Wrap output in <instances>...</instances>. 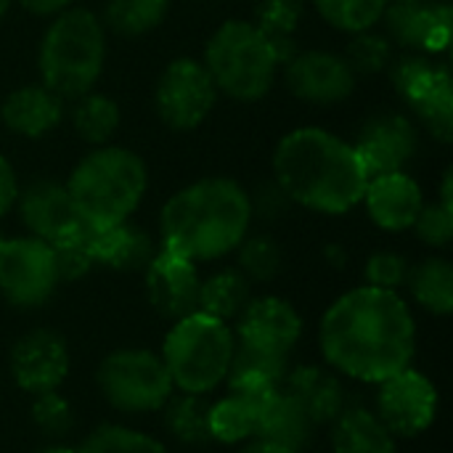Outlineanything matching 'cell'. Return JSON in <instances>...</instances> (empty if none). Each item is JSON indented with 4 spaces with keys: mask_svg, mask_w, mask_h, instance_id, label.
<instances>
[{
    "mask_svg": "<svg viewBox=\"0 0 453 453\" xmlns=\"http://www.w3.org/2000/svg\"><path fill=\"white\" fill-rule=\"evenodd\" d=\"M319 345L332 372L380 385L411 366L417 321L398 292L364 284L326 308L319 326Z\"/></svg>",
    "mask_w": 453,
    "mask_h": 453,
    "instance_id": "obj_1",
    "label": "cell"
},
{
    "mask_svg": "<svg viewBox=\"0 0 453 453\" xmlns=\"http://www.w3.org/2000/svg\"><path fill=\"white\" fill-rule=\"evenodd\" d=\"M273 183L292 204L345 215L361 204L369 175L353 143L324 127H297L273 151Z\"/></svg>",
    "mask_w": 453,
    "mask_h": 453,
    "instance_id": "obj_2",
    "label": "cell"
},
{
    "mask_svg": "<svg viewBox=\"0 0 453 453\" xmlns=\"http://www.w3.org/2000/svg\"><path fill=\"white\" fill-rule=\"evenodd\" d=\"M250 194L231 178H202L175 191L159 215V247L210 263L234 252L250 234Z\"/></svg>",
    "mask_w": 453,
    "mask_h": 453,
    "instance_id": "obj_3",
    "label": "cell"
},
{
    "mask_svg": "<svg viewBox=\"0 0 453 453\" xmlns=\"http://www.w3.org/2000/svg\"><path fill=\"white\" fill-rule=\"evenodd\" d=\"M77 215L93 228H111L138 210L149 175L143 159L122 146H98L85 154L64 183Z\"/></svg>",
    "mask_w": 453,
    "mask_h": 453,
    "instance_id": "obj_4",
    "label": "cell"
},
{
    "mask_svg": "<svg viewBox=\"0 0 453 453\" xmlns=\"http://www.w3.org/2000/svg\"><path fill=\"white\" fill-rule=\"evenodd\" d=\"M106 58V32L88 8H64L48 24L37 66L40 80L58 98H80L93 90Z\"/></svg>",
    "mask_w": 453,
    "mask_h": 453,
    "instance_id": "obj_5",
    "label": "cell"
},
{
    "mask_svg": "<svg viewBox=\"0 0 453 453\" xmlns=\"http://www.w3.org/2000/svg\"><path fill=\"white\" fill-rule=\"evenodd\" d=\"M234 326L194 311L173 321L162 342V364L178 393L210 395L218 390L234 361Z\"/></svg>",
    "mask_w": 453,
    "mask_h": 453,
    "instance_id": "obj_6",
    "label": "cell"
},
{
    "mask_svg": "<svg viewBox=\"0 0 453 453\" xmlns=\"http://www.w3.org/2000/svg\"><path fill=\"white\" fill-rule=\"evenodd\" d=\"M279 61L281 53L257 24L231 19L210 37L202 64L218 93L257 101L273 88Z\"/></svg>",
    "mask_w": 453,
    "mask_h": 453,
    "instance_id": "obj_7",
    "label": "cell"
},
{
    "mask_svg": "<svg viewBox=\"0 0 453 453\" xmlns=\"http://www.w3.org/2000/svg\"><path fill=\"white\" fill-rule=\"evenodd\" d=\"M101 398L119 414L162 411L175 393L159 353L146 348H122L109 353L96 372Z\"/></svg>",
    "mask_w": 453,
    "mask_h": 453,
    "instance_id": "obj_8",
    "label": "cell"
},
{
    "mask_svg": "<svg viewBox=\"0 0 453 453\" xmlns=\"http://www.w3.org/2000/svg\"><path fill=\"white\" fill-rule=\"evenodd\" d=\"M58 265L53 247L35 236H16L0 242V295L21 311L45 305L56 287Z\"/></svg>",
    "mask_w": 453,
    "mask_h": 453,
    "instance_id": "obj_9",
    "label": "cell"
},
{
    "mask_svg": "<svg viewBox=\"0 0 453 453\" xmlns=\"http://www.w3.org/2000/svg\"><path fill=\"white\" fill-rule=\"evenodd\" d=\"M218 101V88L212 85L207 69L196 58H175L165 66L157 82L154 104L159 119L173 130L199 127Z\"/></svg>",
    "mask_w": 453,
    "mask_h": 453,
    "instance_id": "obj_10",
    "label": "cell"
},
{
    "mask_svg": "<svg viewBox=\"0 0 453 453\" xmlns=\"http://www.w3.org/2000/svg\"><path fill=\"white\" fill-rule=\"evenodd\" d=\"M374 414L395 438H417L438 417V388L417 369H403L377 385Z\"/></svg>",
    "mask_w": 453,
    "mask_h": 453,
    "instance_id": "obj_11",
    "label": "cell"
},
{
    "mask_svg": "<svg viewBox=\"0 0 453 453\" xmlns=\"http://www.w3.org/2000/svg\"><path fill=\"white\" fill-rule=\"evenodd\" d=\"M393 82L398 93L414 106L419 119L441 141L453 135L451 72L446 64H433L422 56H406L393 66Z\"/></svg>",
    "mask_w": 453,
    "mask_h": 453,
    "instance_id": "obj_12",
    "label": "cell"
},
{
    "mask_svg": "<svg viewBox=\"0 0 453 453\" xmlns=\"http://www.w3.org/2000/svg\"><path fill=\"white\" fill-rule=\"evenodd\" d=\"M234 337L239 348L289 358L303 337V319L284 297H252L236 319Z\"/></svg>",
    "mask_w": 453,
    "mask_h": 453,
    "instance_id": "obj_13",
    "label": "cell"
},
{
    "mask_svg": "<svg viewBox=\"0 0 453 453\" xmlns=\"http://www.w3.org/2000/svg\"><path fill=\"white\" fill-rule=\"evenodd\" d=\"M11 374L19 390L29 395L58 390L69 374V348L50 329H32L11 348Z\"/></svg>",
    "mask_w": 453,
    "mask_h": 453,
    "instance_id": "obj_14",
    "label": "cell"
},
{
    "mask_svg": "<svg viewBox=\"0 0 453 453\" xmlns=\"http://www.w3.org/2000/svg\"><path fill=\"white\" fill-rule=\"evenodd\" d=\"M143 279H146V297L159 316L178 321L199 311L202 279L196 263H191L188 257L159 247L149 260V265L143 268Z\"/></svg>",
    "mask_w": 453,
    "mask_h": 453,
    "instance_id": "obj_15",
    "label": "cell"
},
{
    "mask_svg": "<svg viewBox=\"0 0 453 453\" xmlns=\"http://www.w3.org/2000/svg\"><path fill=\"white\" fill-rule=\"evenodd\" d=\"M388 35L419 53L449 50L453 29V13L449 3L441 0H390L385 13Z\"/></svg>",
    "mask_w": 453,
    "mask_h": 453,
    "instance_id": "obj_16",
    "label": "cell"
},
{
    "mask_svg": "<svg viewBox=\"0 0 453 453\" xmlns=\"http://www.w3.org/2000/svg\"><path fill=\"white\" fill-rule=\"evenodd\" d=\"M369 178L398 173L409 165L417 151L414 122L403 114H380L372 117L353 143Z\"/></svg>",
    "mask_w": 453,
    "mask_h": 453,
    "instance_id": "obj_17",
    "label": "cell"
},
{
    "mask_svg": "<svg viewBox=\"0 0 453 453\" xmlns=\"http://www.w3.org/2000/svg\"><path fill=\"white\" fill-rule=\"evenodd\" d=\"M16 207L29 236L42 239L48 244L61 242L85 223L77 215L66 186L56 180H32L29 186L19 188Z\"/></svg>",
    "mask_w": 453,
    "mask_h": 453,
    "instance_id": "obj_18",
    "label": "cell"
},
{
    "mask_svg": "<svg viewBox=\"0 0 453 453\" xmlns=\"http://www.w3.org/2000/svg\"><path fill=\"white\" fill-rule=\"evenodd\" d=\"M289 90L311 104H337L345 101L356 88V74L345 56L326 50L297 53L287 66Z\"/></svg>",
    "mask_w": 453,
    "mask_h": 453,
    "instance_id": "obj_19",
    "label": "cell"
},
{
    "mask_svg": "<svg viewBox=\"0 0 453 453\" xmlns=\"http://www.w3.org/2000/svg\"><path fill=\"white\" fill-rule=\"evenodd\" d=\"M361 202L366 204V212L374 220V226H380L382 231H393V234L409 231L419 210L425 207L419 183L403 170L369 178Z\"/></svg>",
    "mask_w": 453,
    "mask_h": 453,
    "instance_id": "obj_20",
    "label": "cell"
},
{
    "mask_svg": "<svg viewBox=\"0 0 453 453\" xmlns=\"http://www.w3.org/2000/svg\"><path fill=\"white\" fill-rule=\"evenodd\" d=\"M281 390L300 403V409L311 417V422L316 427L332 425L348 406V395H345L340 377L326 366L289 369Z\"/></svg>",
    "mask_w": 453,
    "mask_h": 453,
    "instance_id": "obj_21",
    "label": "cell"
},
{
    "mask_svg": "<svg viewBox=\"0 0 453 453\" xmlns=\"http://www.w3.org/2000/svg\"><path fill=\"white\" fill-rule=\"evenodd\" d=\"M64 117V98L40 85H21L0 106L3 125L21 138H40L50 133Z\"/></svg>",
    "mask_w": 453,
    "mask_h": 453,
    "instance_id": "obj_22",
    "label": "cell"
},
{
    "mask_svg": "<svg viewBox=\"0 0 453 453\" xmlns=\"http://www.w3.org/2000/svg\"><path fill=\"white\" fill-rule=\"evenodd\" d=\"M313 430H316V425L300 409V403L292 395H287L284 390H279L257 409V422H255L252 438L300 453L311 443Z\"/></svg>",
    "mask_w": 453,
    "mask_h": 453,
    "instance_id": "obj_23",
    "label": "cell"
},
{
    "mask_svg": "<svg viewBox=\"0 0 453 453\" xmlns=\"http://www.w3.org/2000/svg\"><path fill=\"white\" fill-rule=\"evenodd\" d=\"M93 228V226H90ZM154 239L130 220L111 228H93V257L96 265H106L114 271H143L154 257Z\"/></svg>",
    "mask_w": 453,
    "mask_h": 453,
    "instance_id": "obj_24",
    "label": "cell"
},
{
    "mask_svg": "<svg viewBox=\"0 0 453 453\" xmlns=\"http://www.w3.org/2000/svg\"><path fill=\"white\" fill-rule=\"evenodd\" d=\"M334 453H395V435L364 406H345L332 422Z\"/></svg>",
    "mask_w": 453,
    "mask_h": 453,
    "instance_id": "obj_25",
    "label": "cell"
},
{
    "mask_svg": "<svg viewBox=\"0 0 453 453\" xmlns=\"http://www.w3.org/2000/svg\"><path fill=\"white\" fill-rule=\"evenodd\" d=\"M250 300H252V284L244 279L239 268H223L210 279H202L199 311L212 319H220L226 324L236 321Z\"/></svg>",
    "mask_w": 453,
    "mask_h": 453,
    "instance_id": "obj_26",
    "label": "cell"
},
{
    "mask_svg": "<svg viewBox=\"0 0 453 453\" xmlns=\"http://www.w3.org/2000/svg\"><path fill=\"white\" fill-rule=\"evenodd\" d=\"M406 287L419 308L433 316H449L453 311V268L443 257H427L409 271Z\"/></svg>",
    "mask_w": 453,
    "mask_h": 453,
    "instance_id": "obj_27",
    "label": "cell"
},
{
    "mask_svg": "<svg viewBox=\"0 0 453 453\" xmlns=\"http://www.w3.org/2000/svg\"><path fill=\"white\" fill-rule=\"evenodd\" d=\"M165 430L183 446H204L210 435V401L207 395L173 393L162 406Z\"/></svg>",
    "mask_w": 453,
    "mask_h": 453,
    "instance_id": "obj_28",
    "label": "cell"
},
{
    "mask_svg": "<svg viewBox=\"0 0 453 453\" xmlns=\"http://www.w3.org/2000/svg\"><path fill=\"white\" fill-rule=\"evenodd\" d=\"M257 409L252 401L228 393L218 403H210V435L212 441L236 446L247 443L255 435V422H257Z\"/></svg>",
    "mask_w": 453,
    "mask_h": 453,
    "instance_id": "obj_29",
    "label": "cell"
},
{
    "mask_svg": "<svg viewBox=\"0 0 453 453\" xmlns=\"http://www.w3.org/2000/svg\"><path fill=\"white\" fill-rule=\"evenodd\" d=\"M77 135L90 146H106L109 138L119 127V106L109 96L101 93H85L77 98L74 114H72Z\"/></svg>",
    "mask_w": 453,
    "mask_h": 453,
    "instance_id": "obj_30",
    "label": "cell"
},
{
    "mask_svg": "<svg viewBox=\"0 0 453 453\" xmlns=\"http://www.w3.org/2000/svg\"><path fill=\"white\" fill-rule=\"evenodd\" d=\"M74 453H167V449L141 430L125 425H101L96 427Z\"/></svg>",
    "mask_w": 453,
    "mask_h": 453,
    "instance_id": "obj_31",
    "label": "cell"
},
{
    "mask_svg": "<svg viewBox=\"0 0 453 453\" xmlns=\"http://www.w3.org/2000/svg\"><path fill=\"white\" fill-rule=\"evenodd\" d=\"M170 0H109L106 24L117 35L135 37L159 27L167 13Z\"/></svg>",
    "mask_w": 453,
    "mask_h": 453,
    "instance_id": "obj_32",
    "label": "cell"
},
{
    "mask_svg": "<svg viewBox=\"0 0 453 453\" xmlns=\"http://www.w3.org/2000/svg\"><path fill=\"white\" fill-rule=\"evenodd\" d=\"M236 268L244 273V279L252 284H265V281H273L284 265V255H281V247L271 239V236H244L242 244L236 247Z\"/></svg>",
    "mask_w": 453,
    "mask_h": 453,
    "instance_id": "obj_33",
    "label": "cell"
},
{
    "mask_svg": "<svg viewBox=\"0 0 453 453\" xmlns=\"http://www.w3.org/2000/svg\"><path fill=\"white\" fill-rule=\"evenodd\" d=\"M390 0H313L316 11L342 32H369L385 13Z\"/></svg>",
    "mask_w": 453,
    "mask_h": 453,
    "instance_id": "obj_34",
    "label": "cell"
},
{
    "mask_svg": "<svg viewBox=\"0 0 453 453\" xmlns=\"http://www.w3.org/2000/svg\"><path fill=\"white\" fill-rule=\"evenodd\" d=\"M53 255H56V265H58V279L61 281H74L82 279L93 265V228L88 223H82L74 234L64 236L61 242L50 244Z\"/></svg>",
    "mask_w": 453,
    "mask_h": 453,
    "instance_id": "obj_35",
    "label": "cell"
},
{
    "mask_svg": "<svg viewBox=\"0 0 453 453\" xmlns=\"http://www.w3.org/2000/svg\"><path fill=\"white\" fill-rule=\"evenodd\" d=\"M32 422L48 438H64L74 427L72 403L58 390L32 395Z\"/></svg>",
    "mask_w": 453,
    "mask_h": 453,
    "instance_id": "obj_36",
    "label": "cell"
},
{
    "mask_svg": "<svg viewBox=\"0 0 453 453\" xmlns=\"http://www.w3.org/2000/svg\"><path fill=\"white\" fill-rule=\"evenodd\" d=\"M345 61L350 64L353 74H374L390 64V42L382 35L358 32L348 45Z\"/></svg>",
    "mask_w": 453,
    "mask_h": 453,
    "instance_id": "obj_37",
    "label": "cell"
},
{
    "mask_svg": "<svg viewBox=\"0 0 453 453\" xmlns=\"http://www.w3.org/2000/svg\"><path fill=\"white\" fill-rule=\"evenodd\" d=\"M409 260L398 252H374L369 260H366V268H364V276H366V284L369 287H377V289H388V292H398L401 287H406V279H409Z\"/></svg>",
    "mask_w": 453,
    "mask_h": 453,
    "instance_id": "obj_38",
    "label": "cell"
},
{
    "mask_svg": "<svg viewBox=\"0 0 453 453\" xmlns=\"http://www.w3.org/2000/svg\"><path fill=\"white\" fill-rule=\"evenodd\" d=\"M411 228L427 247H449L453 239V210L441 202L425 204Z\"/></svg>",
    "mask_w": 453,
    "mask_h": 453,
    "instance_id": "obj_39",
    "label": "cell"
},
{
    "mask_svg": "<svg viewBox=\"0 0 453 453\" xmlns=\"http://www.w3.org/2000/svg\"><path fill=\"white\" fill-rule=\"evenodd\" d=\"M250 202H252V218H255V215H263V218H268V220L279 218V215L287 210V204H292V202L287 199V194H284L276 183L268 186L265 191L260 188V196H257V199L250 196Z\"/></svg>",
    "mask_w": 453,
    "mask_h": 453,
    "instance_id": "obj_40",
    "label": "cell"
},
{
    "mask_svg": "<svg viewBox=\"0 0 453 453\" xmlns=\"http://www.w3.org/2000/svg\"><path fill=\"white\" fill-rule=\"evenodd\" d=\"M16 196H19L16 173H13V167H11V162L0 154V218L16 204Z\"/></svg>",
    "mask_w": 453,
    "mask_h": 453,
    "instance_id": "obj_41",
    "label": "cell"
},
{
    "mask_svg": "<svg viewBox=\"0 0 453 453\" xmlns=\"http://www.w3.org/2000/svg\"><path fill=\"white\" fill-rule=\"evenodd\" d=\"M19 3H21V8H27L35 16H56L64 8H69L72 0H19Z\"/></svg>",
    "mask_w": 453,
    "mask_h": 453,
    "instance_id": "obj_42",
    "label": "cell"
},
{
    "mask_svg": "<svg viewBox=\"0 0 453 453\" xmlns=\"http://www.w3.org/2000/svg\"><path fill=\"white\" fill-rule=\"evenodd\" d=\"M239 453H297V451L284 449V446H276V443H268V441H257V438H252V441H247V443H244V449H242Z\"/></svg>",
    "mask_w": 453,
    "mask_h": 453,
    "instance_id": "obj_43",
    "label": "cell"
},
{
    "mask_svg": "<svg viewBox=\"0 0 453 453\" xmlns=\"http://www.w3.org/2000/svg\"><path fill=\"white\" fill-rule=\"evenodd\" d=\"M451 186H453V180H451V170H449V173L443 175V186H441V204H443V207H449V210H453Z\"/></svg>",
    "mask_w": 453,
    "mask_h": 453,
    "instance_id": "obj_44",
    "label": "cell"
},
{
    "mask_svg": "<svg viewBox=\"0 0 453 453\" xmlns=\"http://www.w3.org/2000/svg\"><path fill=\"white\" fill-rule=\"evenodd\" d=\"M37 453H74V449H66V446H48V449H42V451Z\"/></svg>",
    "mask_w": 453,
    "mask_h": 453,
    "instance_id": "obj_45",
    "label": "cell"
},
{
    "mask_svg": "<svg viewBox=\"0 0 453 453\" xmlns=\"http://www.w3.org/2000/svg\"><path fill=\"white\" fill-rule=\"evenodd\" d=\"M11 3H13V0H0V19H3L5 13H8V8H11Z\"/></svg>",
    "mask_w": 453,
    "mask_h": 453,
    "instance_id": "obj_46",
    "label": "cell"
},
{
    "mask_svg": "<svg viewBox=\"0 0 453 453\" xmlns=\"http://www.w3.org/2000/svg\"><path fill=\"white\" fill-rule=\"evenodd\" d=\"M0 242H3V236H0Z\"/></svg>",
    "mask_w": 453,
    "mask_h": 453,
    "instance_id": "obj_47",
    "label": "cell"
}]
</instances>
